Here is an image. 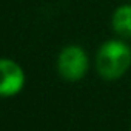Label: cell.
Wrapping results in <instances>:
<instances>
[{
  "label": "cell",
  "mask_w": 131,
  "mask_h": 131,
  "mask_svg": "<svg viewBox=\"0 0 131 131\" xmlns=\"http://www.w3.org/2000/svg\"><path fill=\"white\" fill-rule=\"evenodd\" d=\"M131 67V46L125 39L105 40L96 52V70L105 80H117Z\"/></svg>",
  "instance_id": "6da1fadb"
},
{
  "label": "cell",
  "mask_w": 131,
  "mask_h": 131,
  "mask_svg": "<svg viewBox=\"0 0 131 131\" xmlns=\"http://www.w3.org/2000/svg\"><path fill=\"white\" fill-rule=\"evenodd\" d=\"M90 68V59L80 45L65 46L57 56V71L70 82H77L85 77Z\"/></svg>",
  "instance_id": "7a4b0ae2"
},
{
  "label": "cell",
  "mask_w": 131,
  "mask_h": 131,
  "mask_svg": "<svg viewBox=\"0 0 131 131\" xmlns=\"http://www.w3.org/2000/svg\"><path fill=\"white\" fill-rule=\"evenodd\" d=\"M25 71L11 59H0V97L19 94L25 86Z\"/></svg>",
  "instance_id": "3957f363"
},
{
  "label": "cell",
  "mask_w": 131,
  "mask_h": 131,
  "mask_svg": "<svg viewBox=\"0 0 131 131\" xmlns=\"http://www.w3.org/2000/svg\"><path fill=\"white\" fill-rule=\"evenodd\" d=\"M111 28L120 39H131V3L119 5L111 14Z\"/></svg>",
  "instance_id": "277c9868"
}]
</instances>
